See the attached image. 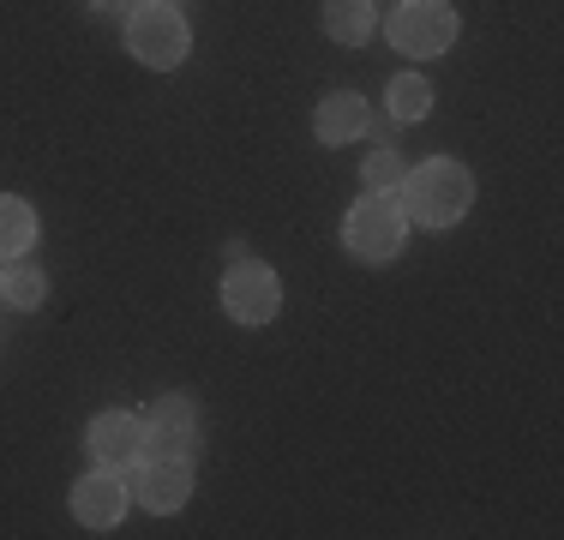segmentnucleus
Masks as SVG:
<instances>
[{"label": "nucleus", "instance_id": "obj_1", "mask_svg": "<svg viewBox=\"0 0 564 540\" xmlns=\"http://www.w3.org/2000/svg\"><path fill=\"white\" fill-rule=\"evenodd\" d=\"M397 205L409 223H421V228H451L456 216L468 210V198H475V174L463 169V162H451V156H433V162H421V169H409L402 174V186H397Z\"/></svg>", "mask_w": 564, "mask_h": 540}, {"label": "nucleus", "instance_id": "obj_2", "mask_svg": "<svg viewBox=\"0 0 564 540\" xmlns=\"http://www.w3.org/2000/svg\"><path fill=\"white\" fill-rule=\"evenodd\" d=\"M343 240H348V252H355V259L391 264L397 252H402V240H409V216H402L397 193L355 198V210H348V223H343Z\"/></svg>", "mask_w": 564, "mask_h": 540}, {"label": "nucleus", "instance_id": "obj_3", "mask_svg": "<svg viewBox=\"0 0 564 540\" xmlns=\"http://www.w3.org/2000/svg\"><path fill=\"white\" fill-rule=\"evenodd\" d=\"M127 48L139 54L144 66H156V73H169V66L186 61V48H193V31H186V19L163 0H144L139 12L127 19Z\"/></svg>", "mask_w": 564, "mask_h": 540}, {"label": "nucleus", "instance_id": "obj_4", "mask_svg": "<svg viewBox=\"0 0 564 540\" xmlns=\"http://www.w3.org/2000/svg\"><path fill=\"white\" fill-rule=\"evenodd\" d=\"M456 43V12L451 0H402L391 12V48L414 54V61H433Z\"/></svg>", "mask_w": 564, "mask_h": 540}, {"label": "nucleus", "instance_id": "obj_5", "mask_svg": "<svg viewBox=\"0 0 564 540\" xmlns=\"http://www.w3.org/2000/svg\"><path fill=\"white\" fill-rule=\"evenodd\" d=\"M282 306V289H276V270L259 264V259H235L223 277V313L235 324H271Z\"/></svg>", "mask_w": 564, "mask_h": 540}, {"label": "nucleus", "instance_id": "obj_6", "mask_svg": "<svg viewBox=\"0 0 564 540\" xmlns=\"http://www.w3.org/2000/svg\"><path fill=\"white\" fill-rule=\"evenodd\" d=\"M144 451H151V432H144L139 414H97L90 421V456H97L102 468H139Z\"/></svg>", "mask_w": 564, "mask_h": 540}, {"label": "nucleus", "instance_id": "obj_7", "mask_svg": "<svg viewBox=\"0 0 564 540\" xmlns=\"http://www.w3.org/2000/svg\"><path fill=\"white\" fill-rule=\"evenodd\" d=\"M144 432H151L156 456H193L198 451V409L186 397H156L151 414H144Z\"/></svg>", "mask_w": 564, "mask_h": 540}, {"label": "nucleus", "instance_id": "obj_8", "mask_svg": "<svg viewBox=\"0 0 564 540\" xmlns=\"http://www.w3.org/2000/svg\"><path fill=\"white\" fill-rule=\"evenodd\" d=\"M73 517L85 529H115L127 517V486H120V468H90L85 480L73 486Z\"/></svg>", "mask_w": 564, "mask_h": 540}, {"label": "nucleus", "instance_id": "obj_9", "mask_svg": "<svg viewBox=\"0 0 564 540\" xmlns=\"http://www.w3.org/2000/svg\"><path fill=\"white\" fill-rule=\"evenodd\" d=\"M139 498L144 510H181L186 498H193V456H151V463H139Z\"/></svg>", "mask_w": 564, "mask_h": 540}, {"label": "nucleus", "instance_id": "obj_10", "mask_svg": "<svg viewBox=\"0 0 564 540\" xmlns=\"http://www.w3.org/2000/svg\"><path fill=\"white\" fill-rule=\"evenodd\" d=\"M367 127H372V115H367V102H360L355 90H330V97L318 102V115H313L318 144H348V139H360Z\"/></svg>", "mask_w": 564, "mask_h": 540}, {"label": "nucleus", "instance_id": "obj_11", "mask_svg": "<svg viewBox=\"0 0 564 540\" xmlns=\"http://www.w3.org/2000/svg\"><path fill=\"white\" fill-rule=\"evenodd\" d=\"M372 0H325V36L330 43H343V48H355V43H367L372 36Z\"/></svg>", "mask_w": 564, "mask_h": 540}, {"label": "nucleus", "instance_id": "obj_12", "mask_svg": "<svg viewBox=\"0 0 564 540\" xmlns=\"http://www.w3.org/2000/svg\"><path fill=\"white\" fill-rule=\"evenodd\" d=\"M31 240H36V210L24 198L0 193V259H19Z\"/></svg>", "mask_w": 564, "mask_h": 540}, {"label": "nucleus", "instance_id": "obj_13", "mask_svg": "<svg viewBox=\"0 0 564 540\" xmlns=\"http://www.w3.org/2000/svg\"><path fill=\"white\" fill-rule=\"evenodd\" d=\"M391 115L397 120H426L433 115V85H426L421 73H402L391 85Z\"/></svg>", "mask_w": 564, "mask_h": 540}, {"label": "nucleus", "instance_id": "obj_14", "mask_svg": "<svg viewBox=\"0 0 564 540\" xmlns=\"http://www.w3.org/2000/svg\"><path fill=\"white\" fill-rule=\"evenodd\" d=\"M402 174H409V169H402V156L391 151V144H379V151L367 156V169H360V181H367V193H397Z\"/></svg>", "mask_w": 564, "mask_h": 540}, {"label": "nucleus", "instance_id": "obj_15", "mask_svg": "<svg viewBox=\"0 0 564 540\" xmlns=\"http://www.w3.org/2000/svg\"><path fill=\"white\" fill-rule=\"evenodd\" d=\"M43 294H48L43 270L24 264V270H12V277H7V301H12V306H24V313H31V306H43Z\"/></svg>", "mask_w": 564, "mask_h": 540}, {"label": "nucleus", "instance_id": "obj_16", "mask_svg": "<svg viewBox=\"0 0 564 540\" xmlns=\"http://www.w3.org/2000/svg\"><path fill=\"white\" fill-rule=\"evenodd\" d=\"M90 7H97V12H127V19H132V12L144 7V0H90Z\"/></svg>", "mask_w": 564, "mask_h": 540}, {"label": "nucleus", "instance_id": "obj_17", "mask_svg": "<svg viewBox=\"0 0 564 540\" xmlns=\"http://www.w3.org/2000/svg\"><path fill=\"white\" fill-rule=\"evenodd\" d=\"M0 294H7V270H0Z\"/></svg>", "mask_w": 564, "mask_h": 540}, {"label": "nucleus", "instance_id": "obj_18", "mask_svg": "<svg viewBox=\"0 0 564 540\" xmlns=\"http://www.w3.org/2000/svg\"><path fill=\"white\" fill-rule=\"evenodd\" d=\"M163 7H174V0H163Z\"/></svg>", "mask_w": 564, "mask_h": 540}]
</instances>
